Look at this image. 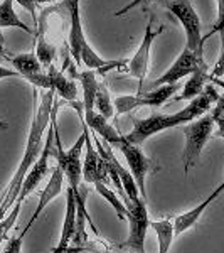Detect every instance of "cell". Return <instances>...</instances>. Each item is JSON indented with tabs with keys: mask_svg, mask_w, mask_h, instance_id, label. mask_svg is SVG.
Masks as SVG:
<instances>
[{
	"mask_svg": "<svg viewBox=\"0 0 224 253\" xmlns=\"http://www.w3.org/2000/svg\"><path fill=\"white\" fill-rule=\"evenodd\" d=\"M84 122H86V125L93 130V132H96L98 135H101V138H103L105 142H108L112 147L116 149V147L120 145L123 135L118 132L115 126L110 125L103 115L96 113L95 110H89V112H84Z\"/></svg>",
	"mask_w": 224,
	"mask_h": 253,
	"instance_id": "obj_14",
	"label": "cell"
},
{
	"mask_svg": "<svg viewBox=\"0 0 224 253\" xmlns=\"http://www.w3.org/2000/svg\"><path fill=\"white\" fill-rule=\"evenodd\" d=\"M128 208V238L125 242V248L137 252V253H145V236H147V228L150 226L149 219V211H147V201L144 198H137L133 201L127 203Z\"/></svg>",
	"mask_w": 224,
	"mask_h": 253,
	"instance_id": "obj_7",
	"label": "cell"
},
{
	"mask_svg": "<svg viewBox=\"0 0 224 253\" xmlns=\"http://www.w3.org/2000/svg\"><path fill=\"white\" fill-rule=\"evenodd\" d=\"M214 118L211 113L199 117L190 124L182 125V133L186 135V145L182 152V162H184V172L187 174L197 164L202 149L214 133Z\"/></svg>",
	"mask_w": 224,
	"mask_h": 253,
	"instance_id": "obj_5",
	"label": "cell"
},
{
	"mask_svg": "<svg viewBox=\"0 0 224 253\" xmlns=\"http://www.w3.org/2000/svg\"><path fill=\"white\" fill-rule=\"evenodd\" d=\"M63 5L66 7L69 15V52L76 59V63L84 64L89 69H95L100 75H105L110 69L125 68L128 64L127 59L120 61H107L96 54V51L88 44L81 24V0H63Z\"/></svg>",
	"mask_w": 224,
	"mask_h": 253,
	"instance_id": "obj_3",
	"label": "cell"
},
{
	"mask_svg": "<svg viewBox=\"0 0 224 253\" xmlns=\"http://www.w3.org/2000/svg\"><path fill=\"white\" fill-rule=\"evenodd\" d=\"M54 100H56L54 89H44V93L40 95V101H37V88L34 89V117H32L31 122L26 154H24L22 161H20V164L17 167V170H15L12 181L9 182V186L5 187L3 194L0 196V221L14 208L20 189H22L24 179L29 174L34 162L39 159L40 152H42L44 149L42 138L44 133H46V128L51 124V113H52V107H54Z\"/></svg>",
	"mask_w": 224,
	"mask_h": 253,
	"instance_id": "obj_1",
	"label": "cell"
},
{
	"mask_svg": "<svg viewBox=\"0 0 224 253\" xmlns=\"http://www.w3.org/2000/svg\"><path fill=\"white\" fill-rule=\"evenodd\" d=\"M181 84L179 83H174V84H162L158 88H153V89H149V91H142L138 95L142 96L144 100V107H152V108H158L162 107L164 103L170 100L176 93L179 91Z\"/></svg>",
	"mask_w": 224,
	"mask_h": 253,
	"instance_id": "obj_17",
	"label": "cell"
},
{
	"mask_svg": "<svg viewBox=\"0 0 224 253\" xmlns=\"http://www.w3.org/2000/svg\"><path fill=\"white\" fill-rule=\"evenodd\" d=\"M152 0H132L130 3H127V5L123 7V9H120V10H116L115 14V17H121V15H125V14H128L130 10L132 9H135V7H138V5H147V3H150Z\"/></svg>",
	"mask_w": 224,
	"mask_h": 253,
	"instance_id": "obj_30",
	"label": "cell"
},
{
	"mask_svg": "<svg viewBox=\"0 0 224 253\" xmlns=\"http://www.w3.org/2000/svg\"><path fill=\"white\" fill-rule=\"evenodd\" d=\"M9 61L14 64L15 71H19L22 75L24 80H27L32 75H40L42 73V64H40L39 58L36 54H17V56H10Z\"/></svg>",
	"mask_w": 224,
	"mask_h": 253,
	"instance_id": "obj_20",
	"label": "cell"
},
{
	"mask_svg": "<svg viewBox=\"0 0 224 253\" xmlns=\"http://www.w3.org/2000/svg\"><path fill=\"white\" fill-rule=\"evenodd\" d=\"M214 32H221L223 39H224V0H218V20H216V24L213 26V31H211L209 34L206 36L204 41L207 38H211Z\"/></svg>",
	"mask_w": 224,
	"mask_h": 253,
	"instance_id": "obj_27",
	"label": "cell"
},
{
	"mask_svg": "<svg viewBox=\"0 0 224 253\" xmlns=\"http://www.w3.org/2000/svg\"><path fill=\"white\" fill-rule=\"evenodd\" d=\"M213 118L214 124L218 125V130H216V137L224 138V96H219L216 100V107L213 108Z\"/></svg>",
	"mask_w": 224,
	"mask_h": 253,
	"instance_id": "obj_26",
	"label": "cell"
},
{
	"mask_svg": "<svg viewBox=\"0 0 224 253\" xmlns=\"http://www.w3.org/2000/svg\"><path fill=\"white\" fill-rule=\"evenodd\" d=\"M20 208L22 205L17 203L14 208L10 210V213L5 216V218L0 221V245L3 243V240H7V235H9V231L12 230V226H14V223L17 221L19 218V213H20Z\"/></svg>",
	"mask_w": 224,
	"mask_h": 253,
	"instance_id": "obj_25",
	"label": "cell"
},
{
	"mask_svg": "<svg viewBox=\"0 0 224 253\" xmlns=\"http://www.w3.org/2000/svg\"><path fill=\"white\" fill-rule=\"evenodd\" d=\"M0 128H9V124H7V122H2V120H0Z\"/></svg>",
	"mask_w": 224,
	"mask_h": 253,
	"instance_id": "obj_36",
	"label": "cell"
},
{
	"mask_svg": "<svg viewBox=\"0 0 224 253\" xmlns=\"http://www.w3.org/2000/svg\"><path fill=\"white\" fill-rule=\"evenodd\" d=\"M95 107L98 108V113L103 115L107 120L113 117V110H115V107H113V101H112V98H110V91H108L107 84H103V83L98 84Z\"/></svg>",
	"mask_w": 224,
	"mask_h": 253,
	"instance_id": "obj_23",
	"label": "cell"
},
{
	"mask_svg": "<svg viewBox=\"0 0 224 253\" xmlns=\"http://www.w3.org/2000/svg\"><path fill=\"white\" fill-rule=\"evenodd\" d=\"M78 78L81 81V86H83V108L84 112L89 110H95V98L98 91V80H96V71L95 69H88V71L78 73Z\"/></svg>",
	"mask_w": 224,
	"mask_h": 253,
	"instance_id": "obj_19",
	"label": "cell"
},
{
	"mask_svg": "<svg viewBox=\"0 0 224 253\" xmlns=\"http://www.w3.org/2000/svg\"><path fill=\"white\" fill-rule=\"evenodd\" d=\"M47 75L51 78V84L52 89L56 91V95L63 96L66 101H75L76 96H78V86L71 78H68L63 71H59L58 68L54 66V63L47 68Z\"/></svg>",
	"mask_w": 224,
	"mask_h": 253,
	"instance_id": "obj_15",
	"label": "cell"
},
{
	"mask_svg": "<svg viewBox=\"0 0 224 253\" xmlns=\"http://www.w3.org/2000/svg\"><path fill=\"white\" fill-rule=\"evenodd\" d=\"M66 7L63 2L59 5L47 7L42 12L39 19V27L36 29V38H37V46H36V56L39 58L40 64L44 68H49L54 63L58 47L63 44L64 34H66Z\"/></svg>",
	"mask_w": 224,
	"mask_h": 253,
	"instance_id": "obj_4",
	"label": "cell"
},
{
	"mask_svg": "<svg viewBox=\"0 0 224 253\" xmlns=\"http://www.w3.org/2000/svg\"><path fill=\"white\" fill-rule=\"evenodd\" d=\"M113 107H115L118 115H123V113H130L135 108L144 107V100L140 95H123L113 100Z\"/></svg>",
	"mask_w": 224,
	"mask_h": 253,
	"instance_id": "obj_24",
	"label": "cell"
},
{
	"mask_svg": "<svg viewBox=\"0 0 224 253\" xmlns=\"http://www.w3.org/2000/svg\"><path fill=\"white\" fill-rule=\"evenodd\" d=\"M206 66L207 64L204 63L202 54H197L195 51L186 46L184 51H182L181 54H179V58L176 59V63L167 69L165 75H162L160 78L152 81V83L147 86V91L162 86V84H174V83H177L179 80L186 78V76H190L192 73L197 71V69L206 68Z\"/></svg>",
	"mask_w": 224,
	"mask_h": 253,
	"instance_id": "obj_9",
	"label": "cell"
},
{
	"mask_svg": "<svg viewBox=\"0 0 224 253\" xmlns=\"http://www.w3.org/2000/svg\"><path fill=\"white\" fill-rule=\"evenodd\" d=\"M213 78H223L224 76V44H223V51H221V56H219L218 63L214 64L213 71H211V75Z\"/></svg>",
	"mask_w": 224,
	"mask_h": 253,
	"instance_id": "obj_31",
	"label": "cell"
},
{
	"mask_svg": "<svg viewBox=\"0 0 224 253\" xmlns=\"http://www.w3.org/2000/svg\"><path fill=\"white\" fill-rule=\"evenodd\" d=\"M150 228L155 231L158 240V253H169L172 247L176 230H174L172 219H162V221H150Z\"/></svg>",
	"mask_w": 224,
	"mask_h": 253,
	"instance_id": "obj_21",
	"label": "cell"
},
{
	"mask_svg": "<svg viewBox=\"0 0 224 253\" xmlns=\"http://www.w3.org/2000/svg\"><path fill=\"white\" fill-rule=\"evenodd\" d=\"M209 81H211V83H214V84H218L219 88L224 89V81L221 78H213V76H209Z\"/></svg>",
	"mask_w": 224,
	"mask_h": 253,
	"instance_id": "obj_33",
	"label": "cell"
},
{
	"mask_svg": "<svg viewBox=\"0 0 224 253\" xmlns=\"http://www.w3.org/2000/svg\"><path fill=\"white\" fill-rule=\"evenodd\" d=\"M14 2H17L20 7H24L26 10H29V14L32 15V20H34V27L37 29V27H39V19H37V12H36L37 3H36L34 0H14Z\"/></svg>",
	"mask_w": 224,
	"mask_h": 253,
	"instance_id": "obj_29",
	"label": "cell"
},
{
	"mask_svg": "<svg viewBox=\"0 0 224 253\" xmlns=\"http://www.w3.org/2000/svg\"><path fill=\"white\" fill-rule=\"evenodd\" d=\"M95 187L98 191V194L103 196L105 199H107V203L110 206L115 210V213L118 218L121 219V221H125V219L128 218V208L127 205L123 203V199H120L116 196V193H113V189H110V187L105 184V182H95Z\"/></svg>",
	"mask_w": 224,
	"mask_h": 253,
	"instance_id": "obj_22",
	"label": "cell"
},
{
	"mask_svg": "<svg viewBox=\"0 0 224 253\" xmlns=\"http://www.w3.org/2000/svg\"><path fill=\"white\" fill-rule=\"evenodd\" d=\"M223 193H224V181L218 187H216L213 193L207 196V198L201 203V205L194 206L192 210H189V211H186V213L176 216V219H174V230H176V236L182 235L184 231L189 230V228H192L194 224L199 221V218L204 214V211L207 210V208H209L211 203H214Z\"/></svg>",
	"mask_w": 224,
	"mask_h": 253,
	"instance_id": "obj_13",
	"label": "cell"
},
{
	"mask_svg": "<svg viewBox=\"0 0 224 253\" xmlns=\"http://www.w3.org/2000/svg\"><path fill=\"white\" fill-rule=\"evenodd\" d=\"M36 3H47V2H58V0H34Z\"/></svg>",
	"mask_w": 224,
	"mask_h": 253,
	"instance_id": "obj_35",
	"label": "cell"
},
{
	"mask_svg": "<svg viewBox=\"0 0 224 253\" xmlns=\"http://www.w3.org/2000/svg\"><path fill=\"white\" fill-rule=\"evenodd\" d=\"M160 3L165 7L170 14H174L179 19L186 31L187 42L186 46L192 49L197 54H204V38L201 34V19L197 12L192 7L190 0H160Z\"/></svg>",
	"mask_w": 224,
	"mask_h": 253,
	"instance_id": "obj_6",
	"label": "cell"
},
{
	"mask_svg": "<svg viewBox=\"0 0 224 253\" xmlns=\"http://www.w3.org/2000/svg\"><path fill=\"white\" fill-rule=\"evenodd\" d=\"M26 233H20L19 236H12V238H7V245L3 248L2 253H20L22 252V242Z\"/></svg>",
	"mask_w": 224,
	"mask_h": 253,
	"instance_id": "obj_28",
	"label": "cell"
},
{
	"mask_svg": "<svg viewBox=\"0 0 224 253\" xmlns=\"http://www.w3.org/2000/svg\"><path fill=\"white\" fill-rule=\"evenodd\" d=\"M86 156L83 161V179L88 184H95V182H105L108 184V166L101 154L96 149H93L91 135H89V126L86 125V144H84Z\"/></svg>",
	"mask_w": 224,
	"mask_h": 253,
	"instance_id": "obj_11",
	"label": "cell"
},
{
	"mask_svg": "<svg viewBox=\"0 0 224 253\" xmlns=\"http://www.w3.org/2000/svg\"><path fill=\"white\" fill-rule=\"evenodd\" d=\"M219 98V93L213 84H206L204 91L199 96H195L194 100L189 101L186 108H182L181 112H176L172 115H164V113H153L145 120H133V128L132 132L127 133V137L132 144L140 145L144 144L149 137L155 135L158 132H164L167 128H174V126H182L186 124L197 120L199 117L206 115L207 112L216 103V100Z\"/></svg>",
	"mask_w": 224,
	"mask_h": 253,
	"instance_id": "obj_2",
	"label": "cell"
},
{
	"mask_svg": "<svg viewBox=\"0 0 224 253\" xmlns=\"http://www.w3.org/2000/svg\"><path fill=\"white\" fill-rule=\"evenodd\" d=\"M0 27H17V29L27 32V34H32V36L37 34L32 27L24 24L22 20L19 19V15L15 14L14 0H3V2L0 3ZM0 42H3L2 34H0Z\"/></svg>",
	"mask_w": 224,
	"mask_h": 253,
	"instance_id": "obj_18",
	"label": "cell"
},
{
	"mask_svg": "<svg viewBox=\"0 0 224 253\" xmlns=\"http://www.w3.org/2000/svg\"><path fill=\"white\" fill-rule=\"evenodd\" d=\"M3 78H22V75H20L19 71H14V69L0 66V80H3Z\"/></svg>",
	"mask_w": 224,
	"mask_h": 253,
	"instance_id": "obj_32",
	"label": "cell"
},
{
	"mask_svg": "<svg viewBox=\"0 0 224 253\" xmlns=\"http://www.w3.org/2000/svg\"><path fill=\"white\" fill-rule=\"evenodd\" d=\"M116 149H120V152L123 154L125 161H127V164H128L130 172H132V175L135 177V181L138 184V189H140L142 198L147 201L145 177L150 172H157V170H160V167H158L152 159L147 157L145 154L142 152V149H138V145L132 144V142H130L125 135H123V138H121L120 145H118Z\"/></svg>",
	"mask_w": 224,
	"mask_h": 253,
	"instance_id": "obj_8",
	"label": "cell"
},
{
	"mask_svg": "<svg viewBox=\"0 0 224 253\" xmlns=\"http://www.w3.org/2000/svg\"><path fill=\"white\" fill-rule=\"evenodd\" d=\"M63 184H64V172H63V169H61L59 166H56L54 169H52L51 177H49L46 187H44L42 193H40L39 205H37V208H36L34 213H32L29 223H27V226L22 230V233L27 235V231H29L31 228H32V224H34L39 219L40 213L46 210V206L52 201V199L58 198V196L61 194V191H63Z\"/></svg>",
	"mask_w": 224,
	"mask_h": 253,
	"instance_id": "obj_12",
	"label": "cell"
},
{
	"mask_svg": "<svg viewBox=\"0 0 224 253\" xmlns=\"http://www.w3.org/2000/svg\"><path fill=\"white\" fill-rule=\"evenodd\" d=\"M164 32V26H160L157 31H153V15L149 19L145 27V34L142 39L140 46H138L137 52L133 54V58L128 61V73L130 76H135L137 80H140V89H144V80L149 73V64H150V51H152V44L155 41L157 36H160Z\"/></svg>",
	"mask_w": 224,
	"mask_h": 253,
	"instance_id": "obj_10",
	"label": "cell"
},
{
	"mask_svg": "<svg viewBox=\"0 0 224 253\" xmlns=\"http://www.w3.org/2000/svg\"><path fill=\"white\" fill-rule=\"evenodd\" d=\"M3 58H7L5 56V49H3V42H0V61H2ZM9 59V58H7Z\"/></svg>",
	"mask_w": 224,
	"mask_h": 253,
	"instance_id": "obj_34",
	"label": "cell"
},
{
	"mask_svg": "<svg viewBox=\"0 0 224 253\" xmlns=\"http://www.w3.org/2000/svg\"><path fill=\"white\" fill-rule=\"evenodd\" d=\"M209 68H201L197 69L195 73L190 75L189 81L186 83L184 89L179 96H174V101H184V100H194L195 96H199L206 88V83L209 81V73H207Z\"/></svg>",
	"mask_w": 224,
	"mask_h": 253,
	"instance_id": "obj_16",
	"label": "cell"
}]
</instances>
